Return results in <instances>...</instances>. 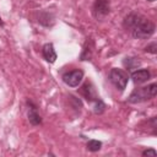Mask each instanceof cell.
<instances>
[{"label":"cell","instance_id":"8","mask_svg":"<svg viewBox=\"0 0 157 157\" xmlns=\"http://www.w3.org/2000/svg\"><path fill=\"white\" fill-rule=\"evenodd\" d=\"M150 77H151V74H150V71H148L147 69L135 70V71H132V74H131V78H132L134 83H136V85H140V83L146 82Z\"/></svg>","mask_w":157,"mask_h":157},{"label":"cell","instance_id":"2","mask_svg":"<svg viewBox=\"0 0 157 157\" xmlns=\"http://www.w3.org/2000/svg\"><path fill=\"white\" fill-rule=\"evenodd\" d=\"M156 93H157V85L156 83H151V85L145 86V87H137L131 92V94L128 98V102L134 103V104L141 103V102H145V101L153 98L156 96Z\"/></svg>","mask_w":157,"mask_h":157},{"label":"cell","instance_id":"14","mask_svg":"<svg viewBox=\"0 0 157 157\" xmlns=\"http://www.w3.org/2000/svg\"><path fill=\"white\" fill-rule=\"evenodd\" d=\"M145 52L151 53V54H156V53H157V44H156V42H152L151 44H148V45L145 48Z\"/></svg>","mask_w":157,"mask_h":157},{"label":"cell","instance_id":"12","mask_svg":"<svg viewBox=\"0 0 157 157\" xmlns=\"http://www.w3.org/2000/svg\"><path fill=\"white\" fill-rule=\"evenodd\" d=\"M86 148L90 151V152H97L102 148V142L99 140H88L87 144H86Z\"/></svg>","mask_w":157,"mask_h":157},{"label":"cell","instance_id":"11","mask_svg":"<svg viewBox=\"0 0 157 157\" xmlns=\"http://www.w3.org/2000/svg\"><path fill=\"white\" fill-rule=\"evenodd\" d=\"M92 48H93L92 40L91 39H87L86 40V44L83 47V50H82V53L80 55V59L81 60H88L91 58V55H92Z\"/></svg>","mask_w":157,"mask_h":157},{"label":"cell","instance_id":"16","mask_svg":"<svg viewBox=\"0 0 157 157\" xmlns=\"http://www.w3.org/2000/svg\"><path fill=\"white\" fill-rule=\"evenodd\" d=\"M0 26H4V22H2V20H1V17H0Z\"/></svg>","mask_w":157,"mask_h":157},{"label":"cell","instance_id":"9","mask_svg":"<svg viewBox=\"0 0 157 157\" xmlns=\"http://www.w3.org/2000/svg\"><path fill=\"white\" fill-rule=\"evenodd\" d=\"M27 104L31 105V108L28 110V120H29V123L32 125H34V126L36 125H39L42 123V118H40L39 113L37 112V107L32 102H27Z\"/></svg>","mask_w":157,"mask_h":157},{"label":"cell","instance_id":"10","mask_svg":"<svg viewBox=\"0 0 157 157\" xmlns=\"http://www.w3.org/2000/svg\"><path fill=\"white\" fill-rule=\"evenodd\" d=\"M123 65L128 69V70H134L136 67H139L141 65V61L139 60V58H135V56H126L124 60H123Z\"/></svg>","mask_w":157,"mask_h":157},{"label":"cell","instance_id":"17","mask_svg":"<svg viewBox=\"0 0 157 157\" xmlns=\"http://www.w3.org/2000/svg\"><path fill=\"white\" fill-rule=\"evenodd\" d=\"M147 1H150V2H153V1H155V0H147Z\"/></svg>","mask_w":157,"mask_h":157},{"label":"cell","instance_id":"1","mask_svg":"<svg viewBox=\"0 0 157 157\" xmlns=\"http://www.w3.org/2000/svg\"><path fill=\"white\" fill-rule=\"evenodd\" d=\"M123 26L136 39H147L156 29L155 23L139 12H130L126 15L123 21Z\"/></svg>","mask_w":157,"mask_h":157},{"label":"cell","instance_id":"13","mask_svg":"<svg viewBox=\"0 0 157 157\" xmlns=\"http://www.w3.org/2000/svg\"><path fill=\"white\" fill-rule=\"evenodd\" d=\"M105 104H104V102L99 98L98 101H96L94 102V107H93V112L96 113V114H102L104 110H105Z\"/></svg>","mask_w":157,"mask_h":157},{"label":"cell","instance_id":"3","mask_svg":"<svg viewBox=\"0 0 157 157\" xmlns=\"http://www.w3.org/2000/svg\"><path fill=\"white\" fill-rule=\"evenodd\" d=\"M109 80L115 86L117 90L124 91L125 87H126V85H128V81H129V75L123 69L113 67L110 70V72H109Z\"/></svg>","mask_w":157,"mask_h":157},{"label":"cell","instance_id":"15","mask_svg":"<svg viewBox=\"0 0 157 157\" xmlns=\"http://www.w3.org/2000/svg\"><path fill=\"white\" fill-rule=\"evenodd\" d=\"M144 157H148V156H152V157H155L156 155H157V151L155 150V148H146V150H144L142 151V153H141Z\"/></svg>","mask_w":157,"mask_h":157},{"label":"cell","instance_id":"7","mask_svg":"<svg viewBox=\"0 0 157 157\" xmlns=\"http://www.w3.org/2000/svg\"><path fill=\"white\" fill-rule=\"evenodd\" d=\"M42 55H43V58H44L48 63H50V64L55 63L58 55H56V52H55V49H54L53 43H45V44L43 45V48H42Z\"/></svg>","mask_w":157,"mask_h":157},{"label":"cell","instance_id":"4","mask_svg":"<svg viewBox=\"0 0 157 157\" xmlns=\"http://www.w3.org/2000/svg\"><path fill=\"white\" fill-rule=\"evenodd\" d=\"M110 11V0H96L92 5V15L96 20H103Z\"/></svg>","mask_w":157,"mask_h":157},{"label":"cell","instance_id":"6","mask_svg":"<svg viewBox=\"0 0 157 157\" xmlns=\"http://www.w3.org/2000/svg\"><path fill=\"white\" fill-rule=\"evenodd\" d=\"M80 93L82 94V97H83L88 103H92V102L94 103L96 101L99 99V96L97 94L94 86H93L92 82H90V81L85 82V83L81 86V88H80Z\"/></svg>","mask_w":157,"mask_h":157},{"label":"cell","instance_id":"5","mask_svg":"<svg viewBox=\"0 0 157 157\" xmlns=\"http://www.w3.org/2000/svg\"><path fill=\"white\" fill-rule=\"evenodd\" d=\"M82 78H83V71L80 70V69H76V70L65 72L63 75V81L69 87H77L81 83Z\"/></svg>","mask_w":157,"mask_h":157}]
</instances>
